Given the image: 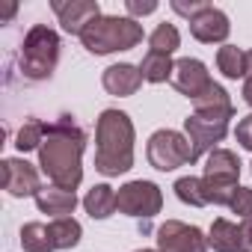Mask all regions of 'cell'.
Listing matches in <instances>:
<instances>
[{"label":"cell","instance_id":"obj_24","mask_svg":"<svg viewBox=\"0 0 252 252\" xmlns=\"http://www.w3.org/2000/svg\"><path fill=\"white\" fill-rule=\"evenodd\" d=\"M45 134H48V125H45L42 119H24V125L18 128V137H15L18 152H33V149H42Z\"/></svg>","mask_w":252,"mask_h":252},{"label":"cell","instance_id":"obj_17","mask_svg":"<svg viewBox=\"0 0 252 252\" xmlns=\"http://www.w3.org/2000/svg\"><path fill=\"white\" fill-rule=\"evenodd\" d=\"M83 208L92 220H107L113 217V211H119L116 205V190L110 184H95L86 196H83Z\"/></svg>","mask_w":252,"mask_h":252},{"label":"cell","instance_id":"obj_12","mask_svg":"<svg viewBox=\"0 0 252 252\" xmlns=\"http://www.w3.org/2000/svg\"><path fill=\"white\" fill-rule=\"evenodd\" d=\"M169 83L181 92V95H187L190 101H196L214 80H211V74H208V65L202 63V60H193V57H184V60H178L175 63V68H172V77H169Z\"/></svg>","mask_w":252,"mask_h":252},{"label":"cell","instance_id":"obj_15","mask_svg":"<svg viewBox=\"0 0 252 252\" xmlns=\"http://www.w3.org/2000/svg\"><path fill=\"white\" fill-rule=\"evenodd\" d=\"M36 208L42 214H51L54 220L71 217L74 208H77V196H74V190H63V187H54L51 184V187H42L36 193Z\"/></svg>","mask_w":252,"mask_h":252},{"label":"cell","instance_id":"obj_6","mask_svg":"<svg viewBox=\"0 0 252 252\" xmlns=\"http://www.w3.org/2000/svg\"><path fill=\"white\" fill-rule=\"evenodd\" d=\"M146 158L155 169L160 172H172L178 166H187L196 160L193 155V146L184 134L178 131H169V128H160L149 137V146H146Z\"/></svg>","mask_w":252,"mask_h":252},{"label":"cell","instance_id":"obj_27","mask_svg":"<svg viewBox=\"0 0 252 252\" xmlns=\"http://www.w3.org/2000/svg\"><path fill=\"white\" fill-rule=\"evenodd\" d=\"M234 137H237V143H240L246 152H252V113H249V116H243V119L237 122Z\"/></svg>","mask_w":252,"mask_h":252},{"label":"cell","instance_id":"obj_8","mask_svg":"<svg viewBox=\"0 0 252 252\" xmlns=\"http://www.w3.org/2000/svg\"><path fill=\"white\" fill-rule=\"evenodd\" d=\"M228 119L231 113H199V110L184 119V134L196 158L202 152H214V146L222 143V137L228 134Z\"/></svg>","mask_w":252,"mask_h":252},{"label":"cell","instance_id":"obj_18","mask_svg":"<svg viewBox=\"0 0 252 252\" xmlns=\"http://www.w3.org/2000/svg\"><path fill=\"white\" fill-rule=\"evenodd\" d=\"M48 231H51V243L54 249H74L80 243V222L74 217H60V220H51L48 222Z\"/></svg>","mask_w":252,"mask_h":252},{"label":"cell","instance_id":"obj_34","mask_svg":"<svg viewBox=\"0 0 252 252\" xmlns=\"http://www.w3.org/2000/svg\"><path fill=\"white\" fill-rule=\"evenodd\" d=\"M137 252H160V249H137Z\"/></svg>","mask_w":252,"mask_h":252},{"label":"cell","instance_id":"obj_22","mask_svg":"<svg viewBox=\"0 0 252 252\" xmlns=\"http://www.w3.org/2000/svg\"><path fill=\"white\" fill-rule=\"evenodd\" d=\"M172 190H175V196H178L184 205H190V208H205V205H211V202H208V193H205V181L196 178V175L178 178Z\"/></svg>","mask_w":252,"mask_h":252},{"label":"cell","instance_id":"obj_4","mask_svg":"<svg viewBox=\"0 0 252 252\" xmlns=\"http://www.w3.org/2000/svg\"><path fill=\"white\" fill-rule=\"evenodd\" d=\"M60 60V36L48 24H33L21 45V71L30 80H45L54 74Z\"/></svg>","mask_w":252,"mask_h":252},{"label":"cell","instance_id":"obj_10","mask_svg":"<svg viewBox=\"0 0 252 252\" xmlns=\"http://www.w3.org/2000/svg\"><path fill=\"white\" fill-rule=\"evenodd\" d=\"M0 172H3V190L12 196V199H24V196H33L42 190V178L36 172L33 163H27L24 158H6L0 163Z\"/></svg>","mask_w":252,"mask_h":252},{"label":"cell","instance_id":"obj_29","mask_svg":"<svg viewBox=\"0 0 252 252\" xmlns=\"http://www.w3.org/2000/svg\"><path fill=\"white\" fill-rule=\"evenodd\" d=\"M240 252H252V217L240 222Z\"/></svg>","mask_w":252,"mask_h":252},{"label":"cell","instance_id":"obj_2","mask_svg":"<svg viewBox=\"0 0 252 252\" xmlns=\"http://www.w3.org/2000/svg\"><path fill=\"white\" fill-rule=\"evenodd\" d=\"M134 122L122 110H104L95 125V169L116 178L134 166Z\"/></svg>","mask_w":252,"mask_h":252},{"label":"cell","instance_id":"obj_32","mask_svg":"<svg viewBox=\"0 0 252 252\" xmlns=\"http://www.w3.org/2000/svg\"><path fill=\"white\" fill-rule=\"evenodd\" d=\"M15 9H18V6H15V3H9V6H6V9H3V21H9V18H12V15H15Z\"/></svg>","mask_w":252,"mask_h":252},{"label":"cell","instance_id":"obj_5","mask_svg":"<svg viewBox=\"0 0 252 252\" xmlns=\"http://www.w3.org/2000/svg\"><path fill=\"white\" fill-rule=\"evenodd\" d=\"M240 178V160L234 152L228 149H214L208 152V160H205V193H208V202L214 205H228L234 190L240 187L237 184Z\"/></svg>","mask_w":252,"mask_h":252},{"label":"cell","instance_id":"obj_23","mask_svg":"<svg viewBox=\"0 0 252 252\" xmlns=\"http://www.w3.org/2000/svg\"><path fill=\"white\" fill-rule=\"evenodd\" d=\"M21 249L24 252H54L48 225L45 222H27L21 228Z\"/></svg>","mask_w":252,"mask_h":252},{"label":"cell","instance_id":"obj_13","mask_svg":"<svg viewBox=\"0 0 252 252\" xmlns=\"http://www.w3.org/2000/svg\"><path fill=\"white\" fill-rule=\"evenodd\" d=\"M190 33L193 39L205 42V45H214V42H225L228 33H231V24H228V15L211 3H205L193 18H190Z\"/></svg>","mask_w":252,"mask_h":252},{"label":"cell","instance_id":"obj_19","mask_svg":"<svg viewBox=\"0 0 252 252\" xmlns=\"http://www.w3.org/2000/svg\"><path fill=\"white\" fill-rule=\"evenodd\" d=\"M172 68H175V63L169 60V54H158V51H149V54L143 57V63H140V74H143V80H149V83H163V80H169V77H172Z\"/></svg>","mask_w":252,"mask_h":252},{"label":"cell","instance_id":"obj_28","mask_svg":"<svg viewBox=\"0 0 252 252\" xmlns=\"http://www.w3.org/2000/svg\"><path fill=\"white\" fill-rule=\"evenodd\" d=\"M125 9L131 12V18H134V15H152V12L158 9V3H155V0H146V3H140V0H128V3H125Z\"/></svg>","mask_w":252,"mask_h":252},{"label":"cell","instance_id":"obj_30","mask_svg":"<svg viewBox=\"0 0 252 252\" xmlns=\"http://www.w3.org/2000/svg\"><path fill=\"white\" fill-rule=\"evenodd\" d=\"M202 6H205V3H190V6H187V3H178V0L172 3V9H175L178 15H187V21H190V18H193V15L202 9Z\"/></svg>","mask_w":252,"mask_h":252},{"label":"cell","instance_id":"obj_14","mask_svg":"<svg viewBox=\"0 0 252 252\" xmlns=\"http://www.w3.org/2000/svg\"><path fill=\"white\" fill-rule=\"evenodd\" d=\"M101 83H104V89H107L110 95L128 98V95H134V92L143 86V74H140V65L116 63V65H107V68H104Z\"/></svg>","mask_w":252,"mask_h":252},{"label":"cell","instance_id":"obj_25","mask_svg":"<svg viewBox=\"0 0 252 252\" xmlns=\"http://www.w3.org/2000/svg\"><path fill=\"white\" fill-rule=\"evenodd\" d=\"M149 45H152V51H158V54H172V51H178L181 36H178V30H175L172 24H158L155 33L149 36Z\"/></svg>","mask_w":252,"mask_h":252},{"label":"cell","instance_id":"obj_16","mask_svg":"<svg viewBox=\"0 0 252 252\" xmlns=\"http://www.w3.org/2000/svg\"><path fill=\"white\" fill-rule=\"evenodd\" d=\"M208 246L214 252H240V225L225 217H217L208 231Z\"/></svg>","mask_w":252,"mask_h":252},{"label":"cell","instance_id":"obj_1","mask_svg":"<svg viewBox=\"0 0 252 252\" xmlns=\"http://www.w3.org/2000/svg\"><path fill=\"white\" fill-rule=\"evenodd\" d=\"M83 149H86V134L68 116L48 125L45 143L39 149V166L54 187L77 190V184L83 181V166H80Z\"/></svg>","mask_w":252,"mask_h":252},{"label":"cell","instance_id":"obj_3","mask_svg":"<svg viewBox=\"0 0 252 252\" xmlns=\"http://www.w3.org/2000/svg\"><path fill=\"white\" fill-rule=\"evenodd\" d=\"M80 42L89 54L104 57L116 51H131L143 42V27L134 18H119V15H101L95 18L83 33Z\"/></svg>","mask_w":252,"mask_h":252},{"label":"cell","instance_id":"obj_9","mask_svg":"<svg viewBox=\"0 0 252 252\" xmlns=\"http://www.w3.org/2000/svg\"><path fill=\"white\" fill-rule=\"evenodd\" d=\"M158 249L160 252H205L208 237L196 225H187L181 220H166L158 228Z\"/></svg>","mask_w":252,"mask_h":252},{"label":"cell","instance_id":"obj_26","mask_svg":"<svg viewBox=\"0 0 252 252\" xmlns=\"http://www.w3.org/2000/svg\"><path fill=\"white\" fill-rule=\"evenodd\" d=\"M228 208H231V214H237L240 220H249V217H252V190H249V187H237L234 196H231V202H228Z\"/></svg>","mask_w":252,"mask_h":252},{"label":"cell","instance_id":"obj_20","mask_svg":"<svg viewBox=\"0 0 252 252\" xmlns=\"http://www.w3.org/2000/svg\"><path fill=\"white\" fill-rule=\"evenodd\" d=\"M217 68L228 77V80H237V77H246V51L234 48V45H222L217 51Z\"/></svg>","mask_w":252,"mask_h":252},{"label":"cell","instance_id":"obj_11","mask_svg":"<svg viewBox=\"0 0 252 252\" xmlns=\"http://www.w3.org/2000/svg\"><path fill=\"white\" fill-rule=\"evenodd\" d=\"M51 9L57 12L63 30L65 33H74V36H80L95 18H101L98 0H54Z\"/></svg>","mask_w":252,"mask_h":252},{"label":"cell","instance_id":"obj_7","mask_svg":"<svg viewBox=\"0 0 252 252\" xmlns=\"http://www.w3.org/2000/svg\"><path fill=\"white\" fill-rule=\"evenodd\" d=\"M116 205L122 214L137 217V220H152L163 208V193L155 181H128L116 190Z\"/></svg>","mask_w":252,"mask_h":252},{"label":"cell","instance_id":"obj_31","mask_svg":"<svg viewBox=\"0 0 252 252\" xmlns=\"http://www.w3.org/2000/svg\"><path fill=\"white\" fill-rule=\"evenodd\" d=\"M240 95H243V101L252 107V77H246V80H243V92H240Z\"/></svg>","mask_w":252,"mask_h":252},{"label":"cell","instance_id":"obj_33","mask_svg":"<svg viewBox=\"0 0 252 252\" xmlns=\"http://www.w3.org/2000/svg\"><path fill=\"white\" fill-rule=\"evenodd\" d=\"M246 77H252V51H246Z\"/></svg>","mask_w":252,"mask_h":252},{"label":"cell","instance_id":"obj_21","mask_svg":"<svg viewBox=\"0 0 252 252\" xmlns=\"http://www.w3.org/2000/svg\"><path fill=\"white\" fill-rule=\"evenodd\" d=\"M193 107H196L199 113H231V116H234L231 98H228V92H225L220 83H211V86L193 101Z\"/></svg>","mask_w":252,"mask_h":252}]
</instances>
